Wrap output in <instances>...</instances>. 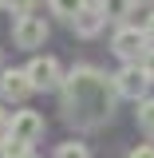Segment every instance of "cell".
Listing matches in <instances>:
<instances>
[{"mask_svg":"<svg viewBox=\"0 0 154 158\" xmlns=\"http://www.w3.org/2000/svg\"><path fill=\"white\" fill-rule=\"evenodd\" d=\"M119 87L95 67H75L63 79V111L75 127H99L115 111Z\"/></svg>","mask_w":154,"mask_h":158,"instance_id":"1","label":"cell"},{"mask_svg":"<svg viewBox=\"0 0 154 158\" xmlns=\"http://www.w3.org/2000/svg\"><path fill=\"white\" fill-rule=\"evenodd\" d=\"M24 71H28V79H32V87H36V91H52V87L63 83V71H59V63H56L52 56H36Z\"/></svg>","mask_w":154,"mask_h":158,"instance_id":"2","label":"cell"},{"mask_svg":"<svg viewBox=\"0 0 154 158\" xmlns=\"http://www.w3.org/2000/svg\"><path fill=\"white\" fill-rule=\"evenodd\" d=\"M150 83H154V79L146 75V67H138V63H127V67H123V71L115 75V87H119V95H127V99H142Z\"/></svg>","mask_w":154,"mask_h":158,"instance_id":"3","label":"cell"},{"mask_svg":"<svg viewBox=\"0 0 154 158\" xmlns=\"http://www.w3.org/2000/svg\"><path fill=\"white\" fill-rule=\"evenodd\" d=\"M44 135V118L36 115V111H16L12 115V123H8V138H20V142H36V138Z\"/></svg>","mask_w":154,"mask_h":158,"instance_id":"4","label":"cell"},{"mask_svg":"<svg viewBox=\"0 0 154 158\" xmlns=\"http://www.w3.org/2000/svg\"><path fill=\"white\" fill-rule=\"evenodd\" d=\"M12 40H16L20 48H40L44 40H48V24L40 16H20L12 24Z\"/></svg>","mask_w":154,"mask_h":158,"instance_id":"5","label":"cell"},{"mask_svg":"<svg viewBox=\"0 0 154 158\" xmlns=\"http://www.w3.org/2000/svg\"><path fill=\"white\" fill-rule=\"evenodd\" d=\"M111 48H115V56H123V59H138V56H146V32H138V28H119L115 40H111Z\"/></svg>","mask_w":154,"mask_h":158,"instance_id":"6","label":"cell"},{"mask_svg":"<svg viewBox=\"0 0 154 158\" xmlns=\"http://www.w3.org/2000/svg\"><path fill=\"white\" fill-rule=\"evenodd\" d=\"M36 91L32 87V79H28V71H0V99H8V103H20V99H28Z\"/></svg>","mask_w":154,"mask_h":158,"instance_id":"7","label":"cell"},{"mask_svg":"<svg viewBox=\"0 0 154 158\" xmlns=\"http://www.w3.org/2000/svg\"><path fill=\"white\" fill-rule=\"evenodd\" d=\"M103 12H99V8H83V12H79L75 20H71V24H75V32L79 36H99V28H103Z\"/></svg>","mask_w":154,"mask_h":158,"instance_id":"8","label":"cell"},{"mask_svg":"<svg viewBox=\"0 0 154 158\" xmlns=\"http://www.w3.org/2000/svg\"><path fill=\"white\" fill-rule=\"evenodd\" d=\"M99 12L107 20H127L131 16V0H99Z\"/></svg>","mask_w":154,"mask_h":158,"instance_id":"9","label":"cell"},{"mask_svg":"<svg viewBox=\"0 0 154 158\" xmlns=\"http://www.w3.org/2000/svg\"><path fill=\"white\" fill-rule=\"evenodd\" d=\"M52 4V12L56 16H63V20H75L83 8H87V0H48Z\"/></svg>","mask_w":154,"mask_h":158,"instance_id":"10","label":"cell"},{"mask_svg":"<svg viewBox=\"0 0 154 158\" xmlns=\"http://www.w3.org/2000/svg\"><path fill=\"white\" fill-rule=\"evenodd\" d=\"M56 158H91V154H87V146H83V142H59Z\"/></svg>","mask_w":154,"mask_h":158,"instance_id":"11","label":"cell"},{"mask_svg":"<svg viewBox=\"0 0 154 158\" xmlns=\"http://www.w3.org/2000/svg\"><path fill=\"white\" fill-rule=\"evenodd\" d=\"M138 123L154 135V99H142V107H138Z\"/></svg>","mask_w":154,"mask_h":158,"instance_id":"12","label":"cell"},{"mask_svg":"<svg viewBox=\"0 0 154 158\" xmlns=\"http://www.w3.org/2000/svg\"><path fill=\"white\" fill-rule=\"evenodd\" d=\"M4 8H8L12 16H32V8H36V0H4Z\"/></svg>","mask_w":154,"mask_h":158,"instance_id":"13","label":"cell"},{"mask_svg":"<svg viewBox=\"0 0 154 158\" xmlns=\"http://www.w3.org/2000/svg\"><path fill=\"white\" fill-rule=\"evenodd\" d=\"M142 67H146V75L154 79V48H146V56H142Z\"/></svg>","mask_w":154,"mask_h":158,"instance_id":"14","label":"cell"},{"mask_svg":"<svg viewBox=\"0 0 154 158\" xmlns=\"http://www.w3.org/2000/svg\"><path fill=\"white\" fill-rule=\"evenodd\" d=\"M127 158H154V146H135Z\"/></svg>","mask_w":154,"mask_h":158,"instance_id":"15","label":"cell"},{"mask_svg":"<svg viewBox=\"0 0 154 158\" xmlns=\"http://www.w3.org/2000/svg\"><path fill=\"white\" fill-rule=\"evenodd\" d=\"M142 32H146V36L154 40V12H150V16H146V28H142Z\"/></svg>","mask_w":154,"mask_h":158,"instance_id":"16","label":"cell"},{"mask_svg":"<svg viewBox=\"0 0 154 158\" xmlns=\"http://www.w3.org/2000/svg\"><path fill=\"white\" fill-rule=\"evenodd\" d=\"M0 158H8V150H4V142H0Z\"/></svg>","mask_w":154,"mask_h":158,"instance_id":"17","label":"cell"},{"mask_svg":"<svg viewBox=\"0 0 154 158\" xmlns=\"http://www.w3.org/2000/svg\"><path fill=\"white\" fill-rule=\"evenodd\" d=\"M131 4H150V0H131Z\"/></svg>","mask_w":154,"mask_h":158,"instance_id":"18","label":"cell"},{"mask_svg":"<svg viewBox=\"0 0 154 158\" xmlns=\"http://www.w3.org/2000/svg\"><path fill=\"white\" fill-rule=\"evenodd\" d=\"M4 123H8V118H4V111H0V127H4Z\"/></svg>","mask_w":154,"mask_h":158,"instance_id":"19","label":"cell"},{"mask_svg":"<svg viewBox=\"0 0 154 158\" xmlns=\"http://www.w3.org/2000/svg\"><path fill=\"white\" fill-rule=\"evenodd\" d=\"M24 158H36V154H24Z\"/></svg>","mask_w":154,"mask_h":158,"instance_id":"20","label":"cell"},{"mask_svg":"<svg viewBox=\"0 0 154 158\" xmlns=\"http://www.w3.org/2000/svg\"><path fill=\"white\" fill-rule=\"evenodd\" d=\"M0 4H4V0H0Z\"/></svg>","mask_w":154,"mask_h":158,"instance_id":"21","label":"cell"}]
</instances>
